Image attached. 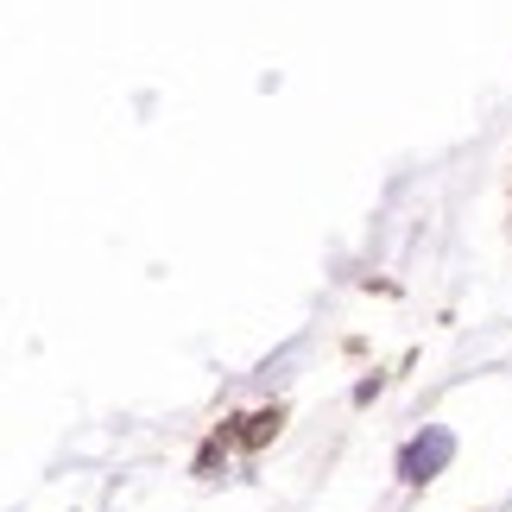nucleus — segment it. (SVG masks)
Returning a JSON list of instances; mask_svg holds the SVG:
<instances>
[{
  "label": "nucleus",
  "instance_id": "f257e3e1",
  "mask_svg": "<svg viewBox=\"0 0 512 512\" xmlns=\"http://www.w3.org/2000/svg\"><path fill=\"white\" fill-rule=\"evenodd\" d=\"M443 456H449V437L437 430V443H430V456H424V443H411V449H405V475H411V481H424V468H437Z\"/></svg>",
  "mask_w": 512,
  "mask_h": 512
}]
</instances>
